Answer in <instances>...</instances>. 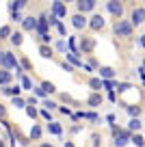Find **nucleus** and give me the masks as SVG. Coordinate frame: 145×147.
Returning a JSON list of instances; mask_svg holds the SVG:
<instances>
[{"label": "nucleus", "instance_id": "obj_10", "mask_svg": "<svg viewBox=\"0 0 145 147\" xmlns=\"http://www.w3.org/2000/svg\"><path fill=\"white\" fill-rule=\"evenodd\" d=\"M22 26L26 28V30H33V28L37 26V20H35V18H24V20H22Z\"/></svg>", "mask_w": 145, "mask_h": 147}, {"label": "nucleus", "instance_id": "obj_7", "mask_svg": "<svg viewBox=\"0 0 145 147\" xmlns=\"http://www.w3.org/2000/svg\"><path fill=\"white\" fill-rule=\"evenodd\" d=\"M93 7H95V0H80V2H78V9L85 11V13H87V11H91Z\"/></svg>", "mask_w": 145, "mask_h": 147}, {"label": "nucleus", "instance_id": "obj_42", "mask_svg": "<svg viewBox=\"0 0 145 147\" xmlns=\"http://www.w3.org/2000/svg\"><path fill=\"white\" fill-rule=\"evenodd\" d=\"M0 147H2V143H0Z\"/></svg>", "mask_w": 145, "mask_h": 147}, {"label": "nucleus", "instance_id": "obj_8", "mask_svg": "<svg viewBox=\"0 0 145 147\" xmlns=\"http://www.w3.org/2000/svg\"><path fill=\"white\" fill-rule=\"evenodd\" d=\"M72 24H74L76 28H85V26H87V20H85V15L78 13V15H74V18H72Z\"/></svg>", "mask_w": 145, "mask_h": 147}, {"label": "nucleus", "instance_id": "obj_1", "mask_svg": "<svg viewBox=\"0 0 145 147\" xmlns=\"http://www.w3.org/2000/svg\"><path fill=\"white\" fill-rule=\"evenodd\" d=\"M0 63H2L5 69H9V67L18 69V61H15V56L11 54V52H0Z\"/></svg>", "mask_w": 145, "mask_h": 147}, {"label": "nucleus", "instance_id": "obj_39", "mask_svg": "<svg viewBox=\"0 0 145 147\" xmlns=\"http://www.w3.org/2000/svg\"><path fill=\"white\" fill-rule=\"evenodd\" d=\"M2 115H5V108H2V106H0V117H2Z\"/></svg>", "mask_w": 145, "mask_h": 147}, {"label": "nucleus", "instance_id": "obj_22", "mask_svg": "<svg viewBox=\"0 0 145 147\" xmlns=\"http://www.w3.org/2000/svg\"><path fill=\"white\" fill-rule=\"evenodd\" d=\"M141 125H143L141 119H132L130 123H128V128H130V130H141Z\"/></svg>", "mask_w": 145, "mask_h": 147}, {"label": "nucleus", "instance_id": "obj_27", "mask_svg": "<svg viewBox=\"0 0 145 147\" xmlns=\"http://www.w3.org/2000/svg\"><path fill=\"white\" fill-rule=\"evenodd\" d=\"M11 41H13V46H20V43H22V35H20V32H13V35H11Z\"/></svg>", "mask_w": 145, "mask_h": 147}, {"label": "nucleus", "instance_id": "obj_24", "mask_svg": "<svg viewBox=\"0 0 145 147\" xmlns=\"http://www.w3.org/2000/svg\"><path fill=\"white\" fill-rule=\"evenodd\" d=\"M26 115L30 117V119H35L37 117V110H35V106H30V104H26Z\"/></svg>", "mask_w": 145, "mask_h": 147}, {"label": "nucleus", "instance_id": "obj_35", "mask_svg": "<svg viewBox=\"0 0 145 147\" xmlns=\"http://www.w3.org/2000/svg\"><path fill=\"white\" fill-rule=\"evenodd\" d=\"M39 37H41V41H43V46L50 41V35H48V32H43V35H39Z\"/></svg>", "mask_w": 145, "mask_h": 147}, {"label": "nucleus", "instance_id": "obj_5", "mask_svg": "<svg viewBox=\"0 0 145 147\" xmlns=\"http://www.w3.org/2000/svg\"><path fill=\"white\" fill-rule=\"evenodd\" d=\"M89 26L95 28V30H100V28L104 26V18H102V15H93V18H91V22H89Z\"/></svg>", "mask_w": 145, "mask_h": 147}, {"label": "nucleus", "instance_id": "obj_40", "mask_svg": "<svg viewBox=\"0 0 145 147\" xmlns=\"http://www.w3.org/2000/svg\"><path fill=\"white\" fill-rule=\"evenodd\" d=\"M65 147H74V145H72V143H67V145H65Z\"/></svg>", "mask_w": 145, "mask_h": 147}, {"label": "nucleus", "instance_id": "obj_30", "mask_svg": "<svg viewBox=\"0 0 145 147\" xmlns=\"http://www.w3.org/2000/svg\"><path fill=\"white\" fill-rule=\"evenodd\" d=\"M48 130H50L52 134H61V125L59 123H50V125H48Z\"/></svg>", "mask_w": 145, "mask_h": 147}, {"label": "nucleus", "instance_id": "obj_32", "mask_svg": "<svg viewBox=\"0 0 145 147\" xmlns=\"http://www.w3.org/2000/svg\"><path fill=\"white\" fill-rule=\"evenodd\" d=\"M13 106L15 108H22V106H26V102H24L22 97H13Z\"/></svg>", "mask_w": 145, "mask_h": 147}, {"label": "nucleus", "instance_id": "obj_38", "mask_svg": "<svg viewBox=\"0 0 145 147\" xmlns=\"http://www.w3.org/2000/svg\"><path fill=\"white\" fill-rule=\"evenodd\" d=\"M56 28H59V32L65 37V26H63V24H56Z\"/></svg>", "mask_w": 145, "mask_h": 147}, {"label": "nucleus", "instance_id": "obj_26", "mask_svg": "<svg viewBox=\"0 0 145 147\" xmlns=\"http://www.w3.org/2000/svg\"><path fill=\"white\" fill-rule=\"evenodd\" d=\"M41 136V128L39 125H33V130H30V138H39Z\"/></svg>", "mask_w": 145, "mask_h": 147}, {"label": "nucleus", "instance_id": "obj_13", "mask_svg": "<svg viewBox=\"0 0 145 147\" xmlns=\"http://www.w3.org/2000/svg\"><path fill=\"white\" fill-rule=\"evenodd\" d=\"M45 26H48V18H45V15H41L39 22H37V26H35V28H39V35H43V32H45Z\"/></svg>", "mask_w": 145, "mask_h": 147}, {"label": "nucleus", "instance_id": "obj_18", "mask_svg": "<svg viewBox=\"0 0 145 147\" xmlns=\"http://www.w3.org/2000/svg\"><path fill=\"white\" fill-rule=\"evenodd\" d=\"M89 87L98 91V89H102V80H100V78H93V80H89Z\"/></svg>", "mask_w": 145, "mask_h": 147}, {"label": "nucleus", "instance_id": "obj_3", "mask_svg": "<svg viewBox=\"0 0 145 147\" xmlns=\"http://www.w3.org/2000/svg\"><path fill=\"white\" fill-rule=\"evenodd\" d=\"M143 15H145L143 7H139V9H134V11H132V24H134V26H139V24H143ZM132 24H130V26H132Z\"/></svg>", "mask_w": 145, "mask_h": 147}, {"label": "nucleus", "instance_id": "obj_14", "mask_svg": "<svg viewBox=\"0 0 145 147\" xmlns=\"http://www.w3.org/2000/svg\"><path fill=\"white\" fill-rule=\"evenodd\" d=\"M11 80V71H7V69H0V84H7Z\"/></svg>", "mask_w": 145, "mask_h": 147}, {"label": "nucleus", "instance_id": "obj_11", "mask_svg": "<svg viewBox=\"0 0 145 147\" xmlns=\"http://www.w3.org/2000/svg\"><path fill=\"white\" fill-rule=\"evenodd\" d=\"M20 91H22L20 87H5V89H2L5 95H13V97H20Z\"/></svg>", "mask_w": 145, "mask_h": 147}, {"label": "nucleus", "instance_id": "obj_25", "mask_svg": "<svg viewBox=\"0 0 145 147\" xmlns=\"http://www.w3.org/2000/svg\"><path fill=\"white\" fill-rule=\"evenodd\" d=\"M98 104H102V97L100 95H91L89 97V106H98Z\"/></svg>", "mask_w": 145, "mask_h": 147}, {"label": "nucleus", "instance_id": "obj_6", "mask_svg": "<svg viewBox=\"0 0 145 147\" xmlns=\"http://www.w3.org/2000/svg\"><path fill=\"white\" fill-rule=\"evenodd\" d=\"M65 13H67V9H65L63 2H54V5H52V15H54V18L56 15H65Z\"/></svg>", "mask_w": 145, "mask_h": 147}, {"label": "nucleus", "instance_id": "obj_19", "mask_svg": "<svg viewBox=\"0 0 145 147\" xmlns=\"http://www.w3.org/2000/svg\"><path fill=\"white\" fill-rule=\"evenodd\" d=\"M20 78H22V87L30 91V89H33V82H30V78H28V76H20Z\"/></svg>", "mask_w": 145, "mask_h": 147}, {"label": "nucleus", "instance_id": "obj_28", "mask_svg": "<svg viewBox=\"0 0 145 147\" xmlns=\"http://www.w3.org/2000/svg\"><path fill=\"white\" fill-rule=\"evenodd\" d=\"M41 89H43V93H52V91H54V84H52V82H43Z\"/></svg>", "mask_w": 145, "mask_h": 147}, {"label": "nucleus", "instance_id": "obj_15", "mask_svg": "<svg viewBox=\"0 0 145 147\" xmlns=\"http://www.w3.org/2000/svg\"><path fill=\"white\" fill-rule=\"evenodd\" d=\"M24 5H26V0H15V2H11V11H13V13H18Z\"/></svg>", "mask_w": 145, "mask_h": 147}, {"label": "nucleus", "instance_id": "obj_34", "mask_svg": "<svg viewBox=\"0 0 145 147\" xmlns=\"http://www.w3.org/2000/svg\"><path fill=\"white\" fill-rule=\"evenodd\" d=\"M30 91H35V95H39V97H45V93H43V89H41V87H37V89L33 87Z\"/></svg>", "mask_w": 145, "mask_h": 147}, {"label": "nucleus", "instance_id": "obj_20", "mask_svg": "<svg viewBox=\"0 0 145 147\" xmlns=\"http://www.w3.org/2000/svg\"><path fill=\"white\" fill-rule=\"evenodd\" d=\"M67 59H69V63H72V65H82V61L78 59V54H72V52H69Z\"/></svg>", "mask_w": 145, "mask_h": 147}, {"label": "nucleus", "instance_id": "obj_12", "mask_svg": "<svg viewBox=\"0 0 145 147\" xmlns=\"http://www.w3.org/2000/svg\"><path fill=\"white\" fill-rule=\"evenodd\" d=\"M115 136H117V141H115L117 147H123L128 143V132H119V134H115Z\"/></svg>", "mask_w": 145, "mask_h": 147}, {"label": "nucleus", "instance_id": "obj_21", "mask_svg": "<svg viewBox=\"0 0 145 147\" xmlns=\"http://www.w3.org/2000/svg\"><path fill=\"white\" fill-rule=\"evenodd\" d=\"M128 113H130V115L134 117V119H139V115H141V108H139V106H136V108H134V106H128Z\"/></svg>", "mask_w": 145, "mask_h": 147}, {"label": "nucleus", "instance_id": "obj_16", "mask_svg": "<svg viewBox=\"0 0 145 147\" xmlns=\"http://www.w3.org/2000/svg\"><path fill=\"white\" fill-rule=\"evenodd\" d=\"M80 46H82V50H85V52H91V50H93V41H91V39H82Z\"/></svg>", "mask_w": 145, "mask_h": 147}, {"label": "nucleus", "instance_id": "obj_9", "mask_svg": "<svg viewBox=\"0 0 145 147\" xmlns=\"http://www.w3.org/2000/svg\"><path fill=\"white\" fill-rule=\"evenodd\" d=\"M115 76V69H110V67H102L100 69V80L104 78V80H110Z\"/></svg>", "mask_w": 145, "mask_h": 147}, {"label": "nucleus", "instance_id": "obj_17", "mask_svg": "<svg viewBox=\"0 0 145 147\" xmlns=\"http://www.w3.org/2000/svg\"><path fill=\"white\" fill-rule=\"evenodd\" d=\"M39 54H41V56H45V59H50V56H52V48L41 46V48H39Z\"/></svg>", "mask_w": 145, "mask_h": 147}, {"label": "nucleus", "instance_id": "obj_2", "mask_svg": "<svg viewBox=\"0 0 145 147\" xmlns=\"http://www.w3.org/2000/svg\"><path fill=\"white\" fill-rule=\"evenodd\" d=\"M115 32H117L119 37H130L132 35V26L128 22H123V20H119V22L115 24Z\"/></svg>", "mask_w": 145, "mask_h": 147}, {"label": "nucleus", "instance_id": "obj_29", "mask_svg": "<svg viewBox=\"0 0 145 147\" xmlns=\"http://www.w3.org/2000/svg\"><path fill=\"white\" fill-rule=\"evenodd\" d=\"M132 143H134L136 147H143V136H141V134H134V136H132Z\"/></svg>", "mask_w": 145, "mask_h": 147}, {"label": "nucleus", "instance_id": "obj_36", "mask_svg": "<svg viewBox=\"0 0 145 147\" xmlns=\"http://www.w3.org/2000/svg\"><path fill=\"white\" fill-rule=\"evenodd\" d=\"M43 106H45V110H48V108H54L56 104H54V102H50V100H45V102H43Z\"/></svg>", "mask_w": 145, "mask_h": 147}, {"label": "nucleus", "instance_id": "obj_37", "mask_svg": "<svg viewBox=\"0 0 145 147\" xmlns=\"http://www.w3.org/2000/svg\"><path fill=\"white\" fill-rule=\"evenodd\" d=\"M63 69H65V71H74V67H72V65L67 63V61H65V63H63Z\"/></svg>", "mask_w": 145, "mask_h": 147}, {"label": "nucleus", "instance_id": "obj_41", "mask_svg": "<svg viewBox=\"0 0 145 147\" xmlns=\"http://www.w3.org/2000/svg\"><path fill=\"white\" fill-rule=\"evenodd\" d=\"M41 147H52V145H41Z\"/></svg>", "mask_w": 145, "mask_h": 147}, {"label": "nucleus", "instance_id": "obj_33", "mask_svg": "<svg viewBox=\"0 0 145 147\" xmlns=\"http://www.w3.org/2000/svg\"><path fill=\"white\" fill-rule=\"evenodd\" d=\"M20 65H22V67H24V69H28V71H30V69H33V65H30V61H26V59H22V61H20Z\"/></svg>", "mask_w": 145, "mask_h": 147}, {"label": "nucleus", "instance_id": "obj_31", "mask_svg": "<svg viewBox=\"0 0 145 147\" xmlns=\"http://www.w3.org/2000/svg\"><path fill=\"white\" fill-rule=\"evenodd\" d=\"M11 35V28L9 26H2L0 28V39H5V37H9Z\"/></svg>", "mask_w": 145, "mask_h": 147}, {"label": "nucleus", "instance_id": "obj_4", "mask_svg": "<svg viewBox=\"0 0 145 147\" xmlns=\"http://www.w3.org/2000/svg\"><path fill=\"white\" fill-rule=\"evenodd\" d=\"M106 7H108V11H110V13H113V15H117V18H121V13H123V7L119 5V2H108V5H106Z\"/></svg>", "mask_w": 145, "mask_h": 147}, {"label": "nucleus", "instance_id": "obj_23", "mask_svg": "<svg viewBox=\"0 0 145 147\" xmlns=\"http://www.w3.org/2000/svg\"><path fill=\"white\" fill-rule=\"evenodd\" d=\"M102 87H104L106 91H115V82L113 80H102Z\"/></svg>", "mask_w": 145, "mask_h": 147}]
</instances>
